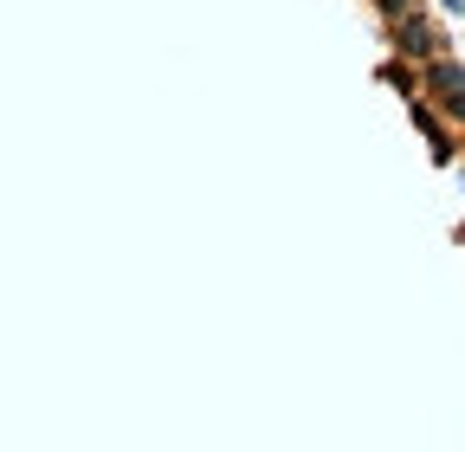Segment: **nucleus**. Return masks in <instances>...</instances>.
I'll list each match as a JSON object with an SVG mask.
<instances>
[{
  "mask_svg": "<svg viewBox=\"0 0 465 452\" xmlns=\"http://www.w3.org/2000/svg\"><path fill=\"white\" fill-rule=\"evenodd\" d=\"M433 91H440V97L459 110V117H465V72H459V65H440V72H433Z\"/></svg>",
  "mask_w": 465,
  "mask_h": 452,
  "instance_id": "obj_1",
  "label": "nucleus"
},
{
  "mask_svg": "<svg viewBox=\"0 0 465 452\" xmlns=\"http://www.w3.org/2000/svg\"><path fill=\"white\" fill-rule=\"evenodd\" d=\"M401 45H407V52H427V45H433V33H427L414 14H407V20H401Z\"/></svg>",
  "mask_w": 465,
  "mask_h": 452,
  "instance_id": "obj_2",
  "label": "nucleus"
}]
</instances>
